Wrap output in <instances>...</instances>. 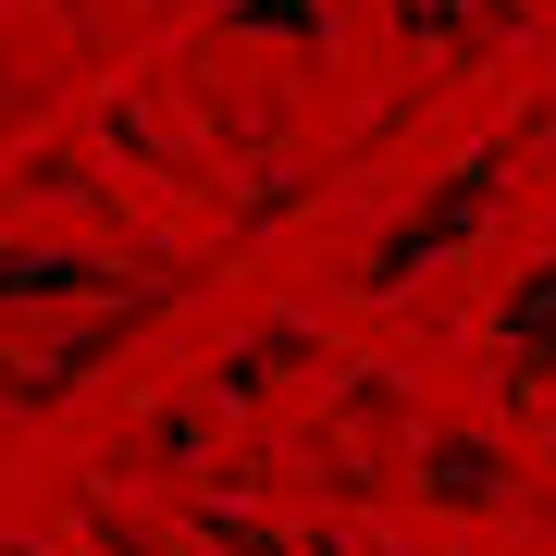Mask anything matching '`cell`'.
<instances>
[{
    "label": "cell",
    "instance_id": "cell-1",
    "mask_svg": "<svg viewBox=\"0 0 556 556\" xmlns=\"http://www.w3.org/2000/svg\"><path fill=\"white\" fill-rule=\"evenodd\" d=\"M495 199H507V149H470V161L445 174V199H420V211L396 223V236H383L371 260H358V285H371V298H396V285L420 273V260L470 248V236H482V211H495Z\"/></svg>",
    "mask_w": 556,
    "mask_h": 556
},
{
    "label": "cell",
    "instance_id": "cell-2",
    "mask_svg": "<svg viewBox=\"0 0 556 556\" xmlns=\"http://www.w3.org/2000/svg\"><path fill=\"white\" fill-rule=\"evenodd\" d=\"M174 298H186V285H161V298H112L100 321H62V334H38V346H0V408H62L149 309H174Z\"/></svg>",
    "mask_w": 556,
    "mask_h": 556
},
{
    "label": "cell",
    "instance_id": "cell-3",
    "mask_svg": "<svg viewBox=\"0 0 556 556\" xmlns=\"http://www.w3.org/2000/svg\"><path fill=\"white\" fill-rule=\"evenodd\" d=\"M495 408H507V420L556 408V260L519 273V298H507V321H495Z\"/></svg>",
    "mask_w": 556,
    "mask_h": 556
},
{
    "label": "cell",
    "instance_id": "cell-4",
    "mask_svg": "<svg viewBox=\"0 0 556 556\" xmlns=\"http://www.w3.org/2000/svg\"><path fill=\"white\" fill-rule=\"evenodd\" d=\"M420 495H445V507H495V495H507V457L482 445V433H420Z\"/></svg>",
    "mask_w": 556,
    "mask_h": 556
},
{
    "label": "cell",
    "instance_id": "cell-5",
    "mask_svg": "<svg viewBox=\"0 0 556 556\" xmlns=\"http://www.w3.org/2000/svg\"><path fill=\"white\" fill-rule=\"evenodd\" d=\"M13 174H25V199H62V211H87V199H100V174H87V149H62V137H38V149L13 161Z\"/></svg>",
    "mask_w": 556,
    "mask_h": 556
}]
</instances>
